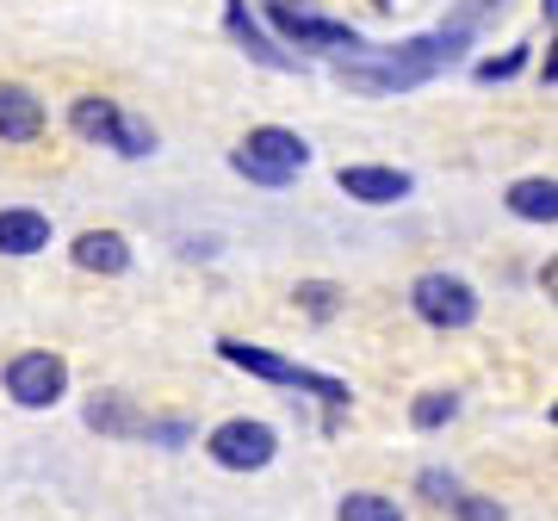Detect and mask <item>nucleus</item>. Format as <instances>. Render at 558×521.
Masks as SVG:
<instances>
[{
    "label": "nucleus",
    "instance_id": "f257e3e1",
    "mask_svg": "<svg viewBox=\"0 0 558 521\" xmlns=\"http://www.w3.org/2000/svg\"><path fill=\"white\" fill-rule=\"evenodd\" d=\"M472 32H478V7H459L447 25L422 32L410 44H391V50H354V62H336V81L348 94H410L422 81H435L447 62H459L472 50Z\"/></svg>",
    "mask_w": 558,
    "mask_h": 521
},
{
    "label": "nucleus",
    "instance_id": "39448f33",
    "mask_svg": "<svg viewBox=\"0 0 558 521\" xmlns=\"http://www.w3.org/2000/svg\"><path fill=\"white\" fill-rule=\"evenodd\" d=\"M267 25H274L286 44H299V50H366L360 44V32H348L341 20H323V13H311V7H299V0H267Z\"/></svg>",
    "mask_w": 558,
    "mask_h": 521
},
{
    "label": "nucleus",
    "instance_id": "6ab92c4d",
    "mask_svg": "<svg viewBox=\"0 0 558 521\" xmlns=\"http://www.w3.org/2000/svg\"><path fill=\"white\" fill-rule=\"evenodd\" d=\"M299 304H311V317H329V304H336V286H299Z\"/></svg>",
    "mask_w": 558,
    "mask_h": 521
},
{
    "label": "nucleus",
    "instance_id": "2eb2a0df",
    "mask_svg": "<svg viewBox=\"0 0 558 521\" xmlns=\"http://www.w3.org/2000/svg\"><path fill=\"white\" fill-rule=\"evenodd\" d=\"M341 521H403V509L379 490H348L341 497Z\"/></svg>",
    "mask_w": 558,
    "mask_h": 521
},
{
    "label": "nucleus",
    "instance_id": "f03ea898",
    "mask_svg": "<svg viewBox=\"0 0 558 521\" xmlns=\"http://www.w3.org/2000/svg\"><path fill=\"white\" fill-rule=\"evenodd\" d=\"M230 168L255 186H292L304 168H311V143H304L299 131H286V124H255V131L230 149Z\"/></svg>",
    "mask_w": 558,
    "mask_h": 521
},
{
    "label": "nucleus",
    "instance_id": "9d476101",
    "mask_svg": "<svg viewBox=\"0 0 558 521\" xmlns=\"http://www.w3.org/2000/svg\"><path fill=\"white\" fill-rule=\"evenodd\" d=\"M44 137V100L20 81H0V143H32Z\"/></svg>",
    "mask_w": 558,
    "mask_h": 521
},
{
    "label": "nucleus",
    "instance_id": "9b49d317",
    "mask_svg": "<svg viewBox=\"0 0 558 521\" xmlns=\"http://www.w3.org/2000/svg\"><path fill=\"white\" fill-rule=\"evenodd\" d=\"M223 32H230V38H236L255 62H267V69H299V62H292V50H279V44L260 32V20L248 13V0H223Z\"/></svg>",
    "mask_w": 558,
    "mask_h": 521
},
{
    "label": "nucleus",
    "instance_id": "dca6fc26",
    "mask_svg": "<svg viewBox=\"0 0 558 521\" xmlns=\"http://www.w3.org/2000/svg\"><path fill=\"white\" fill-rule=\"evenodd\" d=\"M453 410H459L453 391H422L416 410H410V422H416V428H440V422H453Z\"/></svg>",
    "mask_w": 558,
    "mask_h": 521
},
{
    "label": "nucleus",
    "instance_id": "f3484780",
    "mask_svg": "<svg viewBox=\"0 0 558 521\" xmlns=\"http://www.w3.org/2000/svg\"><path fill=\"white\" fill-rule=\"evenodd\" d=\"M527 69V44H515V50H502V57H484L472 75L484 81V87H497V81H509V75H521Z\"/></svg>",
    "mask_w": 558,
    "mask_h": 521
},
{
    "label": "nucleus",
    "instance_id": "4468645a",
    "mask_svg": "<svg viewBox=\"0 0 558 521\" xmlns=\"http://www.w3.org/2000/svg\"><path fill=\"white\" fill-rule=\"evenodd\" d=\"M509 211H515V218H527V223H553V218H558V186H553V174H527V181L509 186Z\"/></svg>",
    "mask_w": 558,
    "mask_h": 521
},
{
    "label": "nucleus",
    "instance_id": "f8f14e48",
    "mask_svg": "<svg viewBox=\"0 0 558 521\" xmlns=\"http://www.w3.org/2000/svg\"><path fill=\"white\" fill-rule=\"evenodd\" d=\"M50 249V218L32 205H7L0 211V255H38Z\"/></svg>",
    "mask_w": 558,
    "mask_h": 521
},
{
    "label": "nucleus",
    "instance_id": "aec40b11",
    "mask_svg": "<svg viewBox=\"0 0 558 521\" xmlns=\"http://www.w3.org/2000/svg\"><path fill=\"white\" fill-rule=\"evenodd\" d=\"M422 490H428V497H447V502L459 497V484L447 478V472H422Z\"/></svg>",
    "mask_w": 558,
    "mask_h": 521
},
{
    "label": "nucleus",
    "instance_id": "7ed1b4c3",
    "mask_svg": "<svg viewBox=\"0 0 558 521\" xmlns=\"http://www.w3.org/2000/svg\"><path fill=\"white\" fill-rule=\"evenodd\" d=\"M69 131H75L81 143H106V149H119V156H149L156 149V131L143 119H131L119 100H100V94H81L75 106H69Z\"/></svg>",
    "mask_w": 558,
    "mask_h": 521
},
{
    "label": "nucleus",
    "instance_id": "20e7f679",
    "mask_svg": "<svg viewBox=\"0 0 558 521\" xmlns=\"http://www.w3.org/2000/svg\"><path fill=\"white\" fill-rule=\"evenodd\" d=\"M223 361H236L242 373H255V379L267 385H292V391H311V398L323 403H348V385L329 379V373H311V366L286 361V354H274V348H255V341H218Z\"/></svg>",
    "mask_w": 558,
    "mask_h": 521
},
{
    "label": "nucleus",
    "instance_id": "6e6552de",
    "mask_svg": "<svg viewBox=\"0 0 558 521\" xmlns=\"http://www.w3.org/2000/svg\"><path fill=\"white\" fill-rule=\"evenodd\" d=\"M274 447H279V435L267 428V422L236 416V422H223V428H211L205 453H211L223 472H260V465L274 460Z\"/></svg>",
    "mask_w": 558,
    "mask_h": 521
},
{
    "label": "nucleus",
    "instance_id": "ddd939ff",
    "mask_svg": "<svg viewBox=\"0 0 558 521\" xmlns=\"http://www.w3.org/2000/svg\"><path fill=\"white\" fill-rule=\"evenodd\" d=\"M75 267H87V274H124L131 267V242L119 237V230H87V237H75Z\"/></svg>",
    "mask_w": 558,
    "mask_h": 521
},
{
    "label": "nucleus",
    "instance_id": "423d86ee",
    "mask_svg": "<svg viewBox=\"0 0 558 521\" xmlns=\"http://www.w3.org/2000/svg\"><path fill=\"white\" fill-rule=\"evenodd\" d=\"M410 304H416V317L428 329H472L478 323V292L465 280H453V274H422Z\"/></svg>",
    "mask_w": 558,
    "mask_h": 521
},
{
    "label": "nucleus",
    "instance_id": "1a4fd4ad",
    "mask_svg": "<svg viewBox=\"0 0 558 521\" xmlns=\"http://www.w3.org/2000/svg\"><path fill=\"white\" fill-rule=\"evenodd\" d=\"M336 186L360 205H398V199H410L416 181L403 168H385V161H348V168H336Z\"/></svg>",
    "mask_w": 558,
    "mask_h": 521
},
{
    "label": "nucleus",
    "instance_id": "a211bd4d",
    "mask_svg": "<svg viewBox=\"0 0 558 521\" xmlns=\"http://www.w3.org/2000/svg\"><path fill=\"white\" fill-rule=\"evenodd\" d=\"M453 521H509L497 497H453Z\"/></svg>",
    "mask_w": 558,
    "mask_h": 521
},
{
    "label": "nucleus",
    "instance_id": "0eeeda50",
    "mask_svg": "<svg viewBox=\"0 0 558 521\" xmlns=\"http://www.w3.org/2000/svg\"><path fill=\"white\" fill-rule=\"evenodd\" d=\"M62 391H69V361H62V354L32 348V354H20V361H7V398L13 403H25V410H50Z\"/></svg>",
    "mask_w": 558,
    "mask_h": 521
}]
</instances>
